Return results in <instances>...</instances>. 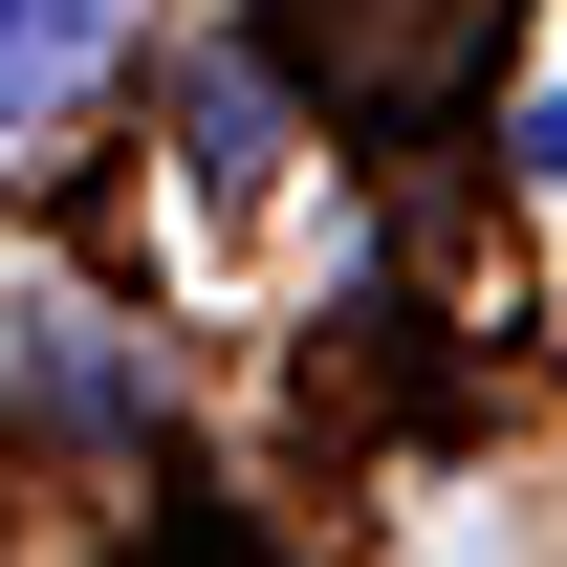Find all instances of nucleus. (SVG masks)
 Instances as JSON below:
<instances>
[{"label": "nucleus", "mask_w": 567, "mask_h": 567, "mask_svg": "<svg viewBox=\"0 0 567 567\" xmlns=\"http://www.w3.org/2000/svg\"><path fill=\"white\" fill-rule=\"evenodd\" d=\"M262 44H284V87L328 132H436L458 66L502 44V0H262Z\"/></svg>", "instance_id": "nucleus-1"}, {"label": "nucleus", "mask_w": 567, "mask_h": 567, "mask_svg": "<svg viewBox=\"0 0 567 567\" xmlns=\"http://www.w3.org/2000/svg\"><path fill=\"white\" fill-rule=\"evenodd\" d=\"M87 44H110V0H0V110H44Z\"/></svg>", "instance_id": "nucleus-2"}]
</instances>
